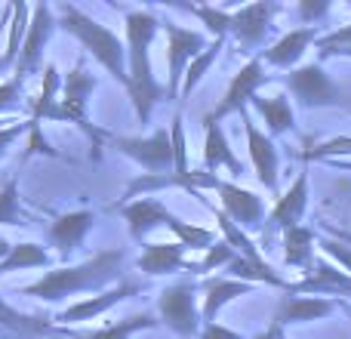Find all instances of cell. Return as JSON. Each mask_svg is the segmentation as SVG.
<instances>
[{"mask_svg": "<svg viewBox=\"0 0 351 339\" xmlns=\"http://www.w3.org/2000/svg\"><path fill=\"white\" fill-rule=\"evenodd\" d=\"M160 28H164V22L152 10L127 12V62H130L127 93L139 124L152 121L154 105L167 96V86H160L152 71V40Z\"/></svg>", "mask_w": 351, "mask_h": 339, "instance_id": "cell-1", "label": "cell"}, {"mask_svg": "<svg viewBox=\"0 0 351 339\" xmlns=\"http://www.w3.org/2000/svg\"><path fill=\"white\" fill-rule=\"evenodd\" d=\"M123 262H127V250L123 247L99 250L93 259L80 262V266H65V268L47 272L40 281L22 287V293L25 296L43 299V303H62V299H68V296L102 290L105 284L117 281L123 272Z\"/></svg>", "mask_w": 351, "mask_h": 339, "instance_id": "cell-2", "label": "cell"}, {"mask_svg": "<svg viewBox=\"0 0 351 339\" xmlns=\"http://www.w3.org/2000/svg\"><path fill=\"white\" fill-rule=\"evenodd\" d=\"M56 16H59V25L74 34L80 40V47L117 80V84L127 86L130 84V62H127V43L108 28V25L96 22L93 16H86L84 10H77L74 3H59L56 6Z\"/></svg>", "mask_w": 351, "mask_h": 339, "instance_id": "cell-3", "label": "cell"}, {"mask_svg": "<svg viewBox=\"0 0 351 339\" xmlns=\"http://www.w3.org/2000/svg\"><path fill=\"white\" fill-rule=\"evenodd\" d=\"M96 86H99V80L86 71V62L80 59L77 65L65 74V80H62V96H59V121L77 124V130L93 142V148H96V154H93V158H99V154H102L105 142L114 139V133L96 127V124L90 121V115H86V105H90V96H93V90H96Z\"/></svg>", "mask_w": 351, "mask_h": 339, "instance_id": "cell-4", "label": "cell"}, {"mask_svg": "<svg viewBox=\"0 0 351 339\" xmlns=\"http://www.w3.org/2000/svg\"><path fill=\"white\" fill-rule=\"evenodd\" d=\"M287 90L293 93L302 108H327V105H348L346 93L333 84L327 71H324L317 62H308V65L293 68L290 74L284 78Z\"/></svg>", "mask_w": 351, "mask_h": 339, "instance_id": "cell-5", "label": "cell"}, {"mask_svg": "<svg viewBox=\"0 0 351 339\" xmlns=\"http://www.w3.org/2000/svg\"><path fill=\"white\" fill-rule=\"evenodd\" d=\"M164 34H167V65H170V80H167V99L176 102L182 96V84H185V71L210 43L200 31L182 28L176 22H164Z\"/></svg>", "mask_w": 351, "mask_h": 339, "instance_id": "cell-6", "label": "cell"}, {"mask_svg": "<svg viewBox=\"0 0 351 339\" xmlns=\"http://www.w3.org/2000/svg\"><path fill=\"white\" fill-rule=\"evenodd\" d=\"M158 315L173 334L191 339L204 330V315L197 312V299H194V284L182 281V284L167 287L158 296Z\"/></svg>", "mask_w": 351, "mask_h": 339, "instance_id": "cell-7", "label": "cell"}, {"mask_svg": "<svg viewBox=\"0 0 351 339\" xmlns=\"http://www.w3.org/2000/svg\"><path fill=\"white\" fill-rule=\"evenodd\" d=\"M268 80L265 74V62H262V56H253V59L247 62V65L241 68V71L231 78L228 90H225V96L219 99V105L213 111H206L204 115V124H222L228 115H237V111H247V105L256 99V90H259L262 84Z\"/></svg>", "mask_w": 351, "mask_h": 339, "instance_id": "cell-8", "label": "cell"}, {"mask_svg": "<svg viewBox=\"0 0 351 339\" xmlns=\"http://www.w3.org/2000/svg\"><path fill=\"white\" fill-rule=\"evenodd\" d=\"M111 145H114L117 152H123L127 158H133L136 164H142L152 176H167L176 170L170 130H158V133H152L148 139H139V136H114Z\"/></svg>", "mask_w": 351, "mask_h": 339, "instance_id": "cell-9", "label": "cell"}, {"mask_svg": "<svg viewBox=\"0 0 351 339\" xmlns=\"http://www.w3.org/2000/svg\"><path fill=\"white\" fill-rule=\"evenodd\" d=\"M274 12H280V6L271 0H259V3L241 6V10L231 12V37L241 43L243 53H253L265 43Z\"/></svg>", "mask_w": 351, "mask_h": 339, "instance_id": "cell-10", "label": "cell"}, {"mask_svg": "<svg viewBox=\"0 0 351 339\" xmlns=\"http://www.w3.org/2000/svg\"><path fill=\"white\" fill-rule=\"evenodd\" d=\"M53 25H56V19L47 3L31 6V25H28V34H25L22 53H19L16 74H12V78H19L22 84H25V78H28L31 71H37V65H40V56H43V47H47L49 34H53Z\"/></svg>", "mask_w": 351, "mask_h": 339, "instance_id": "cell-11", "label": "cell"}, {"mask_svg": "<svg viewBox=\"0 0 351 339\" xmlns=\"http://www.w3.org/2000/svg\"><path fill=\"white\" fill-rule=\"evenodd\" d=\"M305 207H308V170L302 167V173L296 176V182H293V185L287 188L284 194H280L278 204H274V210L268 213V229H265V237H262V241L268 244L278 229L287 231V229H296V225H302Z\"/></svg>", "mask_w": 351, "mask_h": 339, "instance_id": "cell-12", "label": "cell"}, {"mask_svg": "<svg viewBox=\"0 0 351 339\" xmlns=\"http://www.w3.org/2000/svg\"><path fill=\"white\" fill-rule=\"evenodd\" d=\"M241 121H243V130H247V145H250V161H253L256 179L271 194H278V148H274V139L256 127L250 111H241Z\"/></svg>", "mask_w": 351, "mask_h": 339, "instance_id": "cell-13", "label": "cell"}, {"mask_svg": "<svg viewBox=\"0 0 351 339\" xmlns=\"http://www.w3.org/2000/svg\"><path fill=\"white\" fill-rule=\"evenodd\" d=\"M219 194H222V210L231 222H237L241 229H256V225L265 219V204H262L259 194L247 191V188L234 185V182H225L219 185Z\"/></svg>", "mask_w": 351, "mask_h": 339, "instance_id": "cell-14", "label": "cell"}, {"mask_svg": "<svg viewBox=\"0 0 351 339\" xmlns=\"http://www.w3.org/2000/svg\"><path fill=\"white\" fill-rule=\"evenodd\" d=\"M93 222H96V216H93L90 210H74V213L56 216V222L49 225V244L56 247V253H59L62 259L77 253L86 231L93 229Z\"/></svg>", "mask_w": 351, "mask_h": 339, "instance_id": "cell-15", "label": "cell"}, {"mask_svg": "<svg viewBox=\"0 0 351 339\" xmlns=\"http://www.w3.org/2000/svg\"><path fill=\"white\" fill-rule=\"evenodd\" d=\"M287 293H327V296H351V274L336 268L333 262L327 259H315L308 278L299 281V284H290Z\"/></svg>", "mask_w": 351, "mask_h": 339, "instance_id": "cell-16", "label": "cell"}, {"mask_svg": "<svg viewBox=\"0 0 351 339\" xmlns=\"http://www.w3.org/2000/svg\"><path fill=\"white\" fill-rule=\"evenodd\" d=\"M136 268L152 274V278H158V274L194 272V262L185 259V247H182L179 241H170V244H145Z\"/></svg>", "mask_w": 351, "mask_h": 339, "instance_id": "cell-17", "label": "cell"}, {"mask_svg": "<svg viewBox=\"0 0 351 339\" xmlns=\"http://www.w3.org/2000/svg\"><path fill=\"white\" fill-rule=\"evenodd\" d=\"M336 305H339V303H333V299H321V296H296V293H287V296H280V303H278L274 321H278L280 327H287V324L321 321V318H327L330 312L336 309Z\"/></svg>", "mask_w": 351, "mask_h": 339, "instance_id": "cell-18", "label": "cell"}, {"mask_svg": "<svg viewBox=\"0 0 351 339\" xmlns=\"http://www.w3.org/2000/svg\"><path fill=\"white\" fill-rule=\"evenodd\" d=\"M133 293H136V284H133V281H123V284H117L114 290H105V293H99V296L84 299V303L68 305L65 312H59V318H56V321H65V324L96 321L99 315H105L108 309H114L117 303H123V299L133 296Z\"/></svg>", "mask_w": 351, "mask_h": 339, "instance_id": "cell-19", "label": "cell"}, {"mask_svg": "<svg viewBox=\"0 0 351 339\" xmlns=\"http://www.w3.org/2000/svg\"><path fill=\"white\" fill-rule=\"evenodd\" d=\"M315 40H317V25L315 28H311V25L293 28V31H287L278 43H271L268 49H262V62H268V65H274V68H290L293 71V65L302 59V53Z\"/></svg>", "mask_w": 351, "mask_h": 339, "instance_id": "cell-20", "label": "cell"}, {"mask_svg": "<svg viewBox=\"0 0 351 339\" xmlns=\"http://www.w3.org/2000/svg\"><path fill=\"white\" fill-rule=\"evenodd\" d=\"M121 213L130 225L133 241H142V237L152 229H158V225H170V219L176 216V213H170L154 198H136V200H130V204H121Z\"/></svg>", "mask_w": 351, "mask_h": 339, "instance_id": "cell-21", "label": "cell"}, {"mask_svg": "<svg viewBox=\"0 0 351 339\" xmlns=\"http://www.w3.org/2000/svg\"><path fill=\"white\" fill-rule=\"evenodd\" d=\"M204 170L213 173V170L225 167L231 176H241L243 164L234 154V148L228 145V136H225L222 124H204Z\"/></svg>", "mask_w": 351, "mask_h": 339, "instance_id": "cell-22", "label": "cell"}, {"mask_svg": "<svg viewBox=\"0 0 351 339\" xmlns=\"http://www.w3.org/2000/svg\"><path fill=\"white\" fill-rule=\"evenodd\" d=\"M253 290V284H243L234 278H206L204 281V324H216V315L225 309L228 303H234L237 296H247Z\"/></svg>", "mask_w": 351, "mask_h": 339, "instance_id": "cell-23", "label": "cell"}, {"mask_svg": "<svg viewBox=\"0 0 351 339\" xmlns=\"http://www.w3.org/2000/svg\"><path fill=\"white\" fill-rule=\"evenodd\" d=\"M0 330L19 334L22 339H40V336H56L59 334V327L53 324V318L25 315V312H16L12 305H6L3 299H0Z\"/></svg>", "mask_w": 351, "mask_h": 339, "instance_id": "cell-24", "label": "cell"}, {"mask_svg": "<svg viewBox=\"0 0 351 339\" xmlns=\"http://www.w3.org/2000/svg\"><path fill=\"white\" fill-rule=\"evenodd\" d=\"M62 80H59V68L47 65L43 68V86L34 99H31V121L28 124H40L43 121H59V96H62Z\"/></svg>", "mask_w": 351, "mask_h": 339, "instance_id": "cell-25", "label": "cell"}, {"mask_svg": "<svg viewBox=\"0 0 351 339\" xmlns=\"http://www.w3.org/2000/svg\"><path fill=\"white\" fill-rule=\"evenodd\" d=\"M253 111L268 124V133L271 136H280V133H290L296 127V115H293V105L287 96H256L253 102Z\"/></svg>", "mask_w": 351, "mask_h": 339, "instance_id": "cell-26", "label": "cell"}, {"mask_svg": "<svg viewBox=\"0 0 351 339\" xmlns=\"http://www.w3.org/2000/svg\"><path fill=\"white\" fill-rule=\"evenodd\" d=\"M225 272H228V278L243 281V284H268V287L290 290V284H287V281L280 278V274L274 272V268L268 266L265 259H247V256H234V262H231Z\"/></svg>", "mask_w": 351, "mask_h": 339, "instance_id": "cell-27", "label": "cell"}, {"mask_svg": "<svg viewBox=\"0 0 351 339\" xmlns=\"http://www.w3.org/2000/svg\"><path fill=\"white\" fill-rule=\"evenodd\" d=\"M284 262L311 272V266H315V231L308 225H296V229L284 231Z\"/></svg>", "mask_w": 351, "mask_h": 339, "instance_id": "cell-28", "label": "cell"}, {"mask_svg": "<svg viewBox=\"0 0 351 339\" xmlns=\"http://www.w3.org/2000/svg\"><path fill=\"white\" fill-rule=\"evenodd\" d=\"M43 266H49V253L40 244L25 241V244H16V247L10 250V256L0 262V274L25 272V268H43Z\"/></svg>", "mask_w": 351, "mask_h": 339, "instance_id": "cell-29", "label": "cell"}, {"mask_svg": "<svg viewBox=\"0 0 351 339\" xmlns=\"http://www.w3.org/2000/svg\"><path fill=\"white\" fill-rule=\"evenodd\" d=\"M28 25H31V6L16 0L12 3V22H10V37H6V49L3 56L12 62V68L19 65V53H22V43H25V34H28ZM16 74V71H12Z\"/></svg>", "mask_w": 351, "mask_h": 339, "instance_id": "cell-30", "label": "cell"}, {"mask_svg": "<svg viewBox=\"0 0 351 339\" xmlns=\"http://www.w3.org/2000/svg\"><path fill=\"white\" fill-rule=\"evenodd\" d=\"M154 315L152 312H139V315H130L117 324H108V327L96 330V334H84V336H74V339H130L136 330H152L154 327Z\"/></svg>", "mask_w": 351, "mask_h": 339, "instance_id": "cell-31", "label": "cell"}, {"mask_svg": "<svg viewBox=\"0 0 351 339\" xmlns=\"http://www.w3.org/2000/svg\"><path fill=\"white\" fill-rule=\"evenodd\" d=\"M0 225H31V216L22 213V207H19V179L16 176L0 182Z\"/></svg>", "mask_w": 351, "mask_h": 339, "instance_id": "cell-32", "label": "cell"}, {"mask_svg": "<svg viewBox=\"0 0 351 339\" xmlns=\"http://www.w3.org/2000/svg\"><path fill=\"white\" fill-rule=\"evenodd\" d=\"M179 10L197 16L200 22L206 25V31L216 37V40H225V37L231 34V10H225V6H191V3H179Z\"/></svg>", "mask_w": 351, "mask_h": 339, "instance_id": "cell-33", "label": "cell"}, {"mask_svg": "<svg viewBox=\"0 0 351 339\" xmlns=\"http://www.w3.org/2000/svg\"><path fill=\"white\" fill-rule=\"evenodd\" d=\"M222 43L225 40H213L210 47L204 49V53L197 56V59L188 65V71H185V84H182V96L179 99H188L191 96V90H197V84L204 80V74L210 71V65L216 62V56H219V49H222Z\"/></svg>", "mask_w": 351, "mask_h": 339, "instance_id": "cell-34", "label": "cell"}, {"mask_svg": "<svg viewBox=\"0 0 351 339\" xmlns=\"http://www.w3.org/2000/svg\"><path fill=\"white\" fill-rule=\"evenodd\" d=\"M342 154H351V136H336L330 142H321L315 148H305L302 152V161H339Z\"/></svg>", "mask_w": 351, "mask_h": 339, "instance_id": "cell-35", "label": "cell"}, {"mask_svg": "<svg viewBox=\"0 0 351 339\" xmlns=\"http://www.w3.org/2000/svg\"><path fill=\"white\" fill-rule=\"evenodd\" d=\"M234 256H237V250H234V247H228L225 241H219V244H213V247L206 250L204 262H194V272L204 274V272H213V268H219V266L228 268L231 262H234Z\"/></svg>", "mask_w": 351, "mask_h": 339, "instance_id": "cell-36", "label": "cell"}, {"mask_svg": "<svg viewBox=\"0 0 351 339\" xmlns=\"http://www.w3.org/2000/svg\"><path fill=\"white\" fill-rule=\"evenodd\" d=\"M170 133H173V154H176V170L173 173L176 176H188L191 170H188V148H185V127H182V115L173 117Z\"/></svg>", "mask_w": 351, "mask_h": 339, "instance_id": "cell-37", "label": "cell"}, {"mask_svg": "<svg viewBox=\"0 0 351 339\" xmlns=\"http://www.w3.org/2000/svg\"><path fill=\"white\" fill-rule=\"evenodd\" d=\"M34 154H47V158H59L49 139L43 136V127L40 124H28V148H25V158H34Z\"/></svg>", "mask_w": 351, "mask_h": 339, "instance_id": "cell-38", "label": "cell"}, {"mask_svg": "<svg viewBox=\"0 0 351 339\" xmlns=\"http://www.w3.org/2000/svg\"><path fill=\"white\" fill-rule=\"evenodd\" d=\"M321 250L330 256V259L339 262L342 272L351 274V247H348L346 241H339V237H324V241H321Z\"/></svg>", "mask_w": 351, "mask_h": 339, "instance_id": "cell-39", "label": "cell"}, {"mask_svg": "<svg viewBox=\"0 0 351 339\" xmlns=\"http://www.w3.org/2000/svg\"><path fill=\"white\" fill-rule=\"evenodd\" d=\"M19 96H22V80H19V78L3 80V84H0V111L19 105Z\"/></svg>", "mask_w": 351, "mask_h": 339, "instance_id": "cell-40", "label": "cell"}, {"mask_svg": "<svg viewBox=\"0 0 351 339\" xmlns=\"http://www.w3.org/2000/svg\"><path fill=\"white\" fill-rule=\"evenodd\" d=\"M327 12H330V3H327V0H317V3H315V0H305V3H299V16H302L305 22L311 25V28H315V22H317L321 16H327Z\"/></svg>", "mask_w": 351, "mask_h": 339, "instance_id": "cell-41", "label": "cell"}, {"mask_svg": "<svg viewBox=\"0 0 351 339\" xmlns=\"http://www.w3.org/2000/svg\"><path fill=\"white\" fill-rule=\"evenodd\" d=\"M200 339H243L237 330H228L222 327V324H204V330H200Z\"/></svg>", "mask_w": 351, "mask_h": 339, "instance_id": "cell-42", "label": "cell"}, {"mask_svg": "<svg viewBox=\"0 0 351 339\" xmlns=\"http://www.w3.org/2000/svg\"><path fill=\"white\" fill-rule=\"evenodd\" d=\"M22 133H25V127H22V124H10V127H0V158H3V154H6V148H10L12 142H16Z\"/></svg>", "mask_w": 351, "mask_h": 339, "instance_id": "cell-43", "label": "cell"}, {"mask_svg": "<svg viewBox=\"0 0 351 339\" xmlns=\"http://www.w3.org/2000/svg\"><path fill=\"white\" fill-rule=\"evenodd\" d=\"M253 339H284V327H280V324L271 318V324H268V327L262 330V334H256Z\"/></svg>", "mask_w": 351, "mask_h": 339, "instance_id": "cell-44", "label": "cell"}, {"mask_svg": "<svg viewBox=\"0 0 351 339\" xmlns=\"http://www.w3.org/2000/svg\"><path fill=\"white\" fill-rule=\"evenodd\" d=\"M6 71H16V68H12V62L6 59V56H0V78H3ZM0 84H3V80H0Z\"/></svg>", "mask_w": 351, "mask_h": 339, "instance_id": "cell-45", "label": "cell"}, {"mask_svg": "<svg viewBox=\"0 0 351 339\" xmlns=\"http://www.w3.org/2000/svg\"><path fill=\"white\" fill-rule=\"evenodd\" d=\"M330 235H333V237H339V241H346V244H351V231H342V229H330Z\"/></svg>", "mask_w": 351, "mask_h": 339, "instance_id": "cell-46", "label": "cell"}, {"mask_svg": "<svg viewBox=\"0 0 351 339\" xmlns=\"http://www.w3.org/2000/svg\"><path fill=\"white\" fill-rule=\"evenodd\" d=\"M10 250H12V247H10V244H6V241H3V237H0V262H3L6 256H10Z\"/></svg>", "mask_w": 351, "mask_h": 339, "instance_id": "cell-47", "label": "cell"}, {"mask_svg": "<svg viewBox=\"0 0 351 339\" xmlns=\"http://www.w3.org/2000/svg\"><path fill=\"white\" fill-rule=\"evenodd\" d=\"M330 164L339 167V170H348V173H351V161H330Z\"/></svg>", "mask_w": 351, "mask_h": 339, "instance_id": "cell-48", "label": "cell"}, {"mask_svg": "<svg viewBox=\"0 0 351 339\" xmlns=\"http://www.w3.org/2000/svg\"><path fill=\"white\" fill-rule=\"evenodd\" d=\"M339 309H342V312H346V315L351 318V303H348V299H339Z\"/></svg>", "mask_w": 351, "mask_h": 339, "instance_id": "cell-49", "label": "cell"}, {"mask_svg": "<svg viewBox=\"0 0 351 339\" xmlns=\"http://www.w3.org/2000/svg\"><path fill=\"white\" fill-rule=\"evenodd\" d=\"M336 56H348V59H351V49H342V53H336Z\"/></svg>", "mask_w": 351, "mask_h": 339, "instance_id": "cell-50", "label": "cell"}, {"mask_svg": "<svg viewBox=\"0 0 351 339\" xmlns=\"http://www.w3.org/2000/svg\"><path fill=\"white\" fill-rule=\"evenodd\" d=\"M346 108H348V111H351V102H348V105H346Z\"/></svg>", "mask_w": 351, "mask_h": 339, "instance_id": "cell-51", "label": "cell"}]
</instances>
